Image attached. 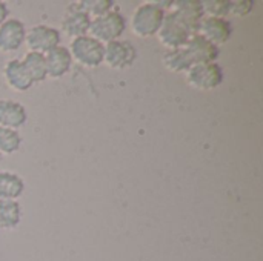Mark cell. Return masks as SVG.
<instances>
[{"label":"cell","instance_id":"cell-25","mask_svg":"<svg viewBox=\"0 0 263 261\" xmlns=\"http://www.w3.org/2000/svg\"><path fill=\"white\" fill-rule=\"evenodd\" d=\"M0 231H2V229H0Z\"/></svg>","mask_w":263,"mask_h":261},{"label":"cell","instance_id":"cell-24","mask_svg":"<svg viewBox=\"0 0 263 261\" xmlns=\"http://www.w3.org/2000/svg\"><path fill=\"white\" fill-rule=\"evenodd\" d=\"M8 18V5L0 0V25Z\"/></svg>","mask_w":263,"mask_h":261},{"label":"cell","instance_id":"cell-22","mask_svg":"<svg viewBox=\"0 0 263 261\" xmlns=\"http://www.w3.org/2000/svg\"><path fill=\"white\" fill-rule=\"evenodd\" d=\"M80 2L91 18L105 15L106 12L114 9V3L111 0H80Z\"/></svg>","mask_w":263,"mask_h":261},{"label":"cell","instance_id":"cell-11","mask_svg":"<svg viewBox=\"0 0 263 261\" xmlns=\"http://www.w3.org/2000/svg\"><path fill=\"white\" fill-rule=\"evenodd\" d=\"M185 52L188 54L193 65L200 63H214L219 57V48L208 42L200 34H194L188 38L183 46Z\"/></svg>","mask_w":263,"mask_h":261},{"label":"cell","instance_id":"cell-1","mask_svg":"<svg viewBox=\"0 0 263 261\" xmlns=\"http://www.w3.org/2000/svg\"><path fill=\"white\" fill-rule=\"evenodd\" d=\"M166 11L162 9L154 0L139 5L129 20V28L134 35L140 38H148L157 35Z\"/></svg>","mask_w":263,"mask_h":261},{"label":"cell","instance_id":"cell-19","mask_svg":"<svg viewBox=\"0 0 263 261\" xmlns=\"http://www.w3.org/2000/svg\"><path fill=\"white\" fill-rule=\"evenodd\" d=\"M163 65L173 72H186L193 66V63L183 48L170 49L163 55Z\"/></svg>","mask_w":263,"mask_h":261},{"label":"cell","instance_id":"cell-3","mask_svg":"<svg viewBox=\"0 0 263 261\" xmlns=\"http://www.w3.org/2000/svg\"><path fill=\"white\" fill-rule=\"evenodd\" d=\"M68 51L71 58L83 68H99L103 63L105 45L92 38L89 34L72 38Z\"/></svg>","mask_w":263,"mask_h":261},{"label":"cell","instance_id":"cell-20","mask_svg":"<svg viewBox=\"0 0 263 261\" xmlns=\"http://www.w3.org/2000/svg\"><path fill=\"white\" fill-rule=\"evenodd\" d=\"M22 146V137L18 131L0 126V155H11Z\"/></svg>","mask_w":263,"mask_h":261},{"label":"cell","instance_id":"cell-26","mask_svg":"<svg viewBox=\"0 0 263 261\" xmlns=\"http://www.w3.org/2000/svg\"><path fill=\"white\" fill-rule=\"evenodd\" d=\"M0 157H2V155H0Z\"/></svg>","mask_w":263,"mask_h":261},{"label":"cell","instance_id":"cell-7","mask_svg":"<svg viewBox=\"0 0 263 261\" xmlns=\"http://www.w3.org/2000/svg\"><path fill=\"white\" fill-rule=\"evenodd\" d=\"M25 43L31 52L45 55L60 45V32L48 25H35L26 31Z\"/></svg>","mask_w":263,"mask_h":261},{"label":"cell","instance_id":"cell-13","mask_svg":"<svg viewBox=\"0 0 263 261\" xmlns=\"http://www.w3.org/2000/svg\"><path fill=\"white\" fill-rule=\"evenodd\" d=\"M28 114L22 103L9 98L0 100V126L9 129H18L26 123Z\"/></svg>","mask_w":263,"mask_h":261},{"label":"cell","instance_id":"cell-6","mask_svg":"<svg viewBox=\"0 0 263 261\" xmlns=\"http://www.w3.org/2000/svg\"><path fill=\"white\" fill-rule=\"evenodd\" d=\"M91 17L89 14L85 11L82 2H71L66 5L63 18H62V31L72 37H82L86 35L89 32V26H91Z\"/></svg>","mask_w":263,"mask_h":261},{"label":"cell","instance_id":"cell-8","mask_svg":"<svg viewBox=\"0 0 263 261\" xmlns=\"http://www.w3.org/2000/svg\"><path fill=\"white\" fill-rule=\"evenodd\" d=\"M137 57L134 45L128 40H114L105 45L103 63L116 71L129 68Z\"/></svg>","mask_w":263,"mask_h":261},{"label":"cell","instance_id":"cell-16","mask_svg":"<svg viewBox=\"0 0 263 261\" xmlns=\"http://www.w3.org/2000/svg\"><path fill=\"white\" fill-rule=\"evenodd\" d=\"M25 191L23 178L9 171H0V200H17Z\"/></svg>","mask_w":263,"mask_h":261},{"label":"cell","instance_id":"cell-14","mask_svg":"<svg viewBox=\"0 0 263 261\" xmlns=\"http://www.w3.org/2000/svg\"><path fill=\"white\" fill-rule=\"evenodd\" d=\"M3 77L8 86L18 92H25L34 85L20 58H11L9 62H6L3 68Z\"/></svg>","mask_w":263,"mask_h":261},{"label":"cell","instance_id":"cell-5","mask_svg":"<svg viewBox=\"0 0 263 261\" xmlns=\"http://www.w3.org/2000/svg\"><path fill=\"white\" fill-rule=\"evenodd\" d=\"M193 34L188 31V28L176 17L173 11L165 14V18L162 22V26L157 32L159 42L166 46L168 49H179L183 48L188 38Z\"/></svg>","mask_w":263,"mask_h":261},{"label":"cell","instance_id":"cell-15","mask_svg":"<svg viewBox=\"0 0 263 261\" xmlns=\"http://www.w3.org/2000/svg\"><path fill=\"white\" fill-rule=\"evenodd\" d=\"M45 62H46V74L51 78H60L63 77L69 68H71V54L66 46L59 45L48 54H45Z\"/></svg>","mask_w":263,"mask_h":261},{"label":"cell","instance_id":"cell-18","mask_svg":"<svg viewBox=\"0 0 263 261\" xmlns=\"http://www.w3.org/2000/svg\"><path fill=\"white\" fill-rule=\"evenodd\" d=\"M22 63L29 75V78L32 80V83H39L43 82L48 74H46V62H45V55L39 54V52H28L23 58Z\"/></svg>","mask_w":263,"mask_h":261},{"label":"cell","instance_id":"cell-4","mask_svg":"<svg viewBox=\"0 0 263 261\" xmlns=\"http://www.w3.org/2000/svg\"><path fill=\"white\" fill-rule=\"evenodd\" d=\"M185 75L188 85L199 91H213L219 88L223 82V69L216 62L193 65L185 72Z\"/></svg>","mask_w":263,"mask_h":261},{"label":"cell","instance_id":"cell-12","mask_svg":"<svg viewBox=\"0 0 263 261\" xmlns=\"http://www.w3.org/2000/svg\"><path fill=\"white\" fill-rule=\"evenodd\" d=\"M171 8H173L171 11L188 28V31L193 35L197 34L199 25L202 18L205 17L203 9H202V2L200 0H177V2H173Z\"/></svg>","mask_w":263,"mask_h":261},{"label":"cell","instance_id":"cell-17","mask_svg":"<svg viewBox=\"0 0 263 261\" xmlns=\"http://www.w3.org/2000/svg\"><path fill=\"white\" fill-rule=\"evenodd\" d=\"M22 208L17 200H0V229L12 231L20 225Z\"/></svg>","mask_w":263,"mask_h":261},{"label":"cell","instance_id":"cell-9","mask_svg":"<svg viewBox=\"0 0 263 261\" xmlns=\"http://www.w3.org/2000/svg\"><path fill=\"white\" fill-rule=\"evenodd\" d=\"M197 34H200L202 37H205L208 42H211L214 46L219 48L220 45H225L231 38L233 26H231L230 20H227V18L206 15L202 18Z\"/></svg>","mask_w":263,"mask_h":261},{"label":"cell","instance_id":"cell-23","mask_svg":"<svg viewBox=\"0 0 263 261\" xmlns=\"http://www.w3.org/2000/svg\"><path fill=\"white\" fill-rule=\"evenodd\" d=\"M253 6H254L253 2H248V0H239L237 2V0H234V2H230V14L234 15V17H245L253 11Z\"/></svg>","mask_w":263,"mask_h":261},{"label":"cell","instance_id":"cell-21","mask_svg":"<svg viewBox=\"0 0 263 261\" xmlns=\"http://www.w3.org/2000/svg\"><path fill=\"white\" fill-rule=\"evenodd\" d=\"M202 9L208 17L227 18L230 15V0H202Z\"/></svg>","mask_w":263,"mask_h":261},{"label":"cell","instance_id":"cell-10","mask_svg":"<svg viewBox=\"0 0 263 261\" xmlns=\"http://www.w3.org/2000/svg\"><path fill=\"white\" fill-rule=\"evenodd\" d=\"M26 37V28L18 18H6L0 25V52L11 54L15 52Z\"/></svg>","mask_w":263,"mask_h":261},{"label":"cell","instance_id":"cell-2","mask_svg":"<svg viewBox=\"0 0 263 261\" xmlns=\"http://www.w3.org/2000/svg\"><path fill=\"white\" fill-rule=\"evenodd\" d=\"M126 29V18L123 14L117 9H112L106 12L105 15L96 17L91 20L89 26V35L100 43L106 45L109 42L119 40L120 35Z\"/></svg>","mask_w":263,"mask_h":261}]
</instances>
